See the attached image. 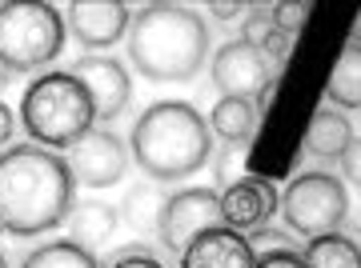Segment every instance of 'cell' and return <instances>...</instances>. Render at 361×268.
<instances>
[{
  "label": "cell",
  "mask_w": 361,
  "mask_h": 268,
  "mask_svg": "<svg viewBox=\"0 0 361 268\" xmlns=\"http://www.w3.org/2000/svg\"><path fill=\"white\" fill-rule=\"evenodd\" d=\"M20 128L28 132V144L40 148H73V144L97 128L89 92L80 89L73 72H44L20 96Z\"/></svg>",
  "instance_id": "cell-4"
},
{
  "label": "cell",
  "mask_w": 361,
  "mask_h": 268,
  "mask_svg": "<svg viewBox=\"0 0 361 268\" xmlns=\"http://www.w3.org/2000/svg\"><path fill=\"white\" fill-rule=\"evenodd\" d=\"M165 192H161V184H153V180H137V184H129V192H125V200H121V220L129 224L137 236H153L157 224H161V208H165Z\"/></svg>",
  "instance_id": "cell-17"
},
{
  "label": "cell",
  "mask_w": 361,
  "mask_h": 268,
  "mask_svg": "<svg viewBox=\"0 0 361 268\" xmlns=\"http://www.w3.org/2000/svg\"><path fill=\"white\" fill-rule=\"evenodd\" d=\"M77 180L65 156L40 144H8L0 153V229L13 236H44L73 212Z\"/></svg>",
  "instance_id": "cell-1"
},
{
  "label": "cell",
  "mask_w": 361,
  "mask_h": 268,
  "mask_svg": "<svg viewBox=\"0 0 361 268\" xmlns=\"http://www.w3.org/2000/svg\"><path fill=\"white\" fill-rule=\"evenodd\" d=\"M177 260H180V268H253L257 264L253 253H249V241L241 232L225 229V224L201 232Z\"/></svg>",
  "instance_id": "cell-13"
},
{
  "label": "cell",
  "mask_w": 361,
  "mask_h": 268,
  "mask_svg": "<svg viewBox=\"0 0 361 268\" xmlns=\"http://www.w3.org/2000/svg\"><path fill=\"white\" fill-rule=\"evenodd\" d=\"M129 20L133 8L125 0H73L65 13V28L92 56H101V49H113L116 40H125Z\"/></svg>",
  "instance_id": "cell-11"
},
{
  "label": "cell",
  "mask_w": 361,
  "mask_h": 268,
  "mask_svg": "<svg viewBox=\"0 0 361 268\" xmlns=\"http://www.w3.org/2000/svg\"><path fill=\"white\" fill-rule=\"evenodd\" d=\"M245 144H229V148H221V156L213 160V172H217L221 189H229V184H237V180L245 177L241 168H245Z\"/></svg>",
  "instance_id": "cell-23"
},
{
  "label": "cell",
  "mask_w": 361,
  "mask_h": 268,
  "mask_svg": "<svg viewBox=\"0 0 361 268\" xmlns=\"http://www.w3.org/2000/svg\"><path fill=\"white\" fill-rule=\"evenodd\" d=\"M65 165L73 172V180L85 184V189H113V184L125 180L133 156H129V144L121 141L116 132H109V128H89L65 153Z\"/></svg>",
  "instance_id": "cell-8"
},
{
  "label": "cell",
  "mask_w": 361,
  "mask_h": 268,
  "mask_svg": "<svg viewBox=\"0 0 361 268\" xmlns=\"http://www.w3.org/2000/svg\"><path fill=\"white\" fill-rule=\"evenodd\" d=\"M129 156L145 177L153 180H185L213 156V132L205 116L185 101H157L149 104L129 136Z\"/></svg>",
  "instance_id": "cell-3"
},
{
  "label": "cell",
  "mask_w": 361,
  "mask_h": 268,
  "mask_svg": "<svg viewBox=\"0 0 361 268\" xmlns=\"http://www.w3.org/2000/svg\"><path fill=\"white\" fill-rule=\"evenodd\" d=\"M129 64L145 80L185 84L209 60V28L197 8L185 4H145L129 20Z\"/></svg>",
  "instance_id": "cell-2"
},
{
  "label": "cell",
  "mask_w": 361,
  "mask_h": 268,
  "mask_svg": "<svg viewBox=\"0 0 361 268\" xmlns=\"http://www.w3.org/2000/svg\"><path fill=\"white\" fill-rule=\"evenodd\" d=\"M209 16H217L221 25H229V20H237V16L245 13V4H237V0H213V4H205Z\"/></svg>",
  "instance_id": "cell-28"
},
{
  "label": "cell",
  "mask_w": 361,
  "mask_h": 268,
  "mask_svg": "<svg viewBox=\"0 0 361 268\" xmlns=\"http://www.w3.org/2000/svg\"><path fill=\"white\" fill-rule=\"evenodd\" d=\"M20 268H104V264L92 253L77 248L73 241H49V244H37L20 260Z\"/></svg>",
  "instance_id": "cell-20"
},
{
  "label": "cell",
  "mask_w": 361,
  "mask_h": 268,
  "mask_svg": "<svg viewBox=\"0 0 361 268\" xmlns=\"http://www.w3.org/2000/svg\"><path fill=\"white\" fill-rule=\"evenodd\" d=\"M301 264L305 268H361V244L341 236V232H329V236H317V241L305 244Z\"/></svg>",
  "instance_id": "cell-19"
},
{
  "label": "cell",
  "mask_w": 361,
  "mask_h": 268,
  "mask_svg": "<svg viewBox=\"0 0 361 268\" xmlns=\"http://www.w3.org/2000/svg\"><path fill=\"white\" fill-rule=\"evenodd\" d=\"M65 229H68V241L77 248L97 256L113 244L116 229H121V212L113 205H104V200H80V205H73Z\"/></svg>",
  "instance_id": "cell-14"
},
{
  "label": "cell",
  "mask_w": 361,
  "mask_h": 268,
  "mask_svg": "<svg viewBox=\"0 0 361 268\" xmlns=\"http://www.w3.org/2000/svg\"><path fill=\"white\" fill-rule=\"evenodd\" d=\"M0 268H8V260H4V256H0Z\"/></svg>",
  "instance_id": "cell-32"
},
{
  "label": "cell",
  "mask_w": 361,
  "mask_h": 268,
  "mask_svg": "<svg viewBox=\"0 0 361 268\" xmlns=\"http://www.w3.org/2000/svg\"><path fill=\"white\" fill-rule=\"evenodd\" d=\"M277 212H281L285 229L293 232V236H305V241L341 232L345 229V217H349L345 180H337L325 168H310L297 180H289V189L281 192Z\"/></svg>",
  "instance_id": "cell-6"
},
{
  "label": "cell",
  "mask_w": 361,
  "mask_h": 268,
  "mask_svg": "<svg viewBox=\"0 0 361 268\" xmlns=\"http://www.w3.org/2000/svg\"><path fill=\"white\" fill-rule=\"evenodd\" d=\"M257 104L253 101H241V96H221L209 113V132L225 144H245L253 132H257Z\"/></svg>",
  "instance_id": "cell-16"
},
{
  "label": "cell",
  "mask_w": 361,
  "mask_h": 268,
  "mask_svg": "<svg viewBox=\"0 0 361 268\" xmlns=\"http://www.w3.org/2000/svg\"><path fill=\"white\" fill-rule=\"evenodd\" d=\"M4 84H8V72H4V68H0V89H4Z\"/></svg>",
  "instance_id": "cell-31"
},
{
  "label": "cell",
  "mask_w": 361,
  "mask_h": 268,
  "mask_svg": "<svg viewBox=\"0 0 361 268\" xmlns=\"http://www.w3.org/2000/svg\"><path fill=\"white\" fill-rule=\"evenodd\" d=\"M209 229H221V192L217 189H180L161 208V248L180 256L189 244Z\"/></svg>",
  "instance_id": "cell-7"
},
{
  "label": "cell",
  "mask_w": 361,
  "mask_h": 268,
  "mask_svg": "<svg viewBox=\"0 0 361 268\" xmlns=\"http://www.w3.org/2000/svg\"><path fill=\"white\" fill-rule=\"evenodd\" d=\"M277 205H281V192L273 189L269 180L241 177L237 184L221 192V224L245 236L253 229H265L277 217Z\"/></svg>",
  "instance_id": "cell-12"
},
{
  "label": "cell",
  "mask_w": 361,
  "mask_h": 268,
  "mask_svg": "<svg viewBox=\"0 0 361 268\" xmlns=\"http://www.w3.org/2000/svg\"><path fill=\"white\" fill-rule=\"evenodd\" d=\"M253 268H305L301 256H273V260H257Z\"/></svg>",
  "instance_id": "cell-30"
},
{
  "label": "cell",
  "mask_w": 361,
  "mask_h": 268,
  "mask_svg": "<svg viewBox=\"0 0 361 268\" xmlns=\"http://www.w3.org/2000/svg\"><path fill=\"white\" fill-rule=\"evenodd\" d=\"M325 96H329V104L349 108V113L361 108V40H349L345 52L337 56L329 84H325Z\"/></svg>",
  "instance_id": "cell-18"
},
{
  "label": "cell",
  "mask_w": 361,
  "mask_h": 268,
  "mask_svg": "<svg viewBox=\"0 0 361 268\" xmlns=\"http://www.w3.org/2000/svg\"><path fill=\"white\" fill-rule=\"evenodd\" d=\"M273 32H277V25H273V4H249L245 20H241V37L237 40H245V44H253V49H265Z\"/></svg>",
  "instance_id": "cell-22"
},
{
  "label": "cell",
  "mask_w": 361,
  "mask_h": 268,
  "mask_svg": "<svg viewBox=\"0 0 361 268\" xmlns=\"http://www.w3.org/2000/svg\"><path fill=\"white\" fill-rule=\"evenodd\" d=\"M209 77L221 89V96H241V101H257L261 92L273 84V68L265 52L245 44V40H225L213 52Z\"/></svg>",
  "instance_id": "cell-9"
},
{
  "label": "cell",
  "mask_w": 361,
  "mask_h": 268,
  "mask_svg": "<svg viewBox=\"0 0 361 268\" xmlns=\"http://www.w3.org/2000/svg\"><path fill=\"white\" fill-rule=\"evenodd\" d=\"M68 72H73V80L80 89L89 92L92 113L104 125L116 120L133 104V77L116 56H80V60L68 64Z\"/></svg>",
  "instance_id": "cell-10"
},
{
  "label": "cell",
  "mask_w": 361,
  "mask_h": 268,
  "mask_svg": "<svg viewBox=\"0 0 361 268\" xmlns=\"http://www.w3.org/2000/svg\"><path fill=\"white\" fill-rule=\"evenodd\" d=\"M265 60H269V68H273V77H277V72H281L285 68V60H289V52H293V37H289V32H281V28H277V32H273L269 37V44H265Z\"/></svg>",
  "instance_id": "cell-26"
},
{
  "label": "cell",
  "mask_w": 361,
  "mask_h": 268,
  "mask_svg": "<svg viewBox=\"0 0 361 268\" xmlns=\"http://www.w3.org/2000/svg\"><path fill=\"white\" fill-rule=\"evenodd\" d=\"M310 13H313V4H273V25L281 32H289V37H297Z\"/></svg>",
  "instance_id": "cell-25"
},
{
  "label": "cell",
  "mask_w": 361,
  "mask_h": 268,
  "mask_svg": "<svg viewBox=\"0 0 361 268\" xmlns=\"http://www.w3.org/2000/svg\"><path fill=\"white\" fill-rule=\"evenodd\" d=\"M65 16L44 0H8L0 4V68L4 72H40L65 52Z\"/></svg>",
  "instance_id": "cell-5"
},
{
  "label": "cell",
  "mask_w": 361,
  "mask_h": 268,
  "mask_svg": "<svg viewBox=\"0 0 361 268\" xmlns=\"http://www.w3.org/2000/svg\"><path fill=\"white\" fill-rule=\"evenodd\" d=\"M13 132H16V116H13V108L0 101V153L8 148V141H13Z\"/></svg>",
  "instance_id": "cell-29"
},
{
  "label": "cell",
  "mask_w": 361,
  "mask_h": 268,
  "mask_svg": "<svg viewBox=\"0 0 361 268\" xmlns=\"http://www.w3.org/2000/svg\"><path fill=\"white\" fill-rule=\"evenodd\" d=\"M104 268H165V264H161L145 244H129V248H121V253L109 256V264Z\"/></svg>",
  "instance_id": "cell-24"
},
{
  "label": "cell",
  "mask_w": 361,
  "mask_h": 268,
  "mask_svg": "<svg viewBox=\"0 0 361 268\" xmlns=\"http://www.w3.org/2000/svg\"><path fill=\"white\" fill-rule=\"evenodd\" d=\"M353 136L357 132H353L349 116H341L337 108H317L310 120V132H305V148L317 160H341L345 148L353 144Z\"/></svg>",
  "instance_id": "cell-15"
},
{
  "label": "cell",
  "mask_w": 361,
  "mask_h": 268,
  "mask_svg": "<svg viewBox=\"0 0 361 268\" xmlns=\"http://www.w3.org/2000/svg\"><path fill=\"white\" fill-rule=\"evenodd\" d=\"M0 232H4V229H0Z\"/></svg>",
  "instance_id": "cell-33"
},
{
  "label": "cell",
  "mask_w": 361,
  "mask_h": 268,
  "mask_svg": "<svg viewBox=\"0 0 361 268\" xmlns=\"http://www.w3.org/2000/svg\"><path fill=\"white\" fill-rule=\"evenodd\" d=\"M337 165H341V177H345L353 189H361V136H353V144L345 148V156H341Z\"/></svg>",
  "instance_id": "cell-27"
},
{
  "label": "cell",
  "mask_w": 361,
  "mask_h": 268,
  "mask_svg": "<svg viewBox=\"0 0 361 268\" xmlns=\"http://www.w3.org/2000/svg\"><path fill=\"white\" fill-rule=\"evenodd\" d=\"M249 241V253H253V260H273V256H297V241L289 229H253L245 232Z\"/></svg>",
  "instance_id": "cell-21"
}]
</instances>
